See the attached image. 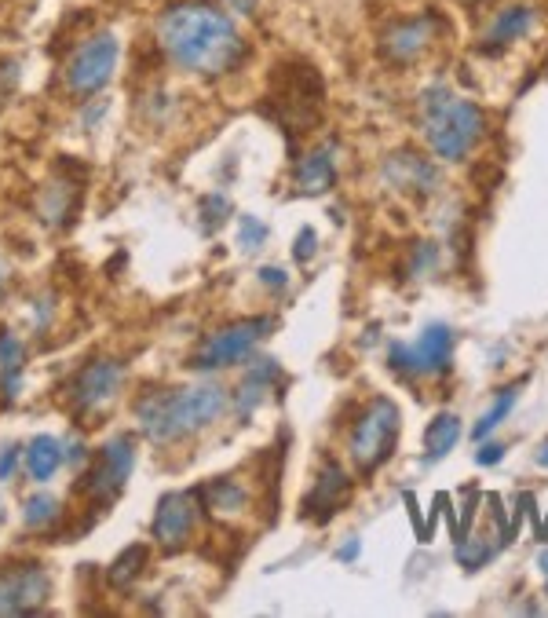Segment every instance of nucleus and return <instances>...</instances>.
<instances>
[{
	"label": "nucleus",
	"mask_w": 548,
	"mask_h": 618,
	"mask_svg": "<svg viewBox=\"0 0 548 618\" xmlns=\"http://www.w3.org/2000/svg\"><path fill=\"white\" fill-rule=\"evenodd\" d=\"M158 44L176 66L205 77H220L234 70L245 52L238 26L223 11L198 4V0H180L161 11Z\"/></svg>",
	"instance_id": "1"
},
{
	"label": "nucleus",
	"mask_w": 548,
	"mask_h": 618,
	"mask_svg": "<svg viewBox=\"0 0 548 618\" xmlns=\"http://www.w3.org/2000/svg\"><path fill=\"white\" fill-rule=\"evenodd\" d=\"M223 388L216 384H194V388H176V392H150L136 399L139 428L154 443H176V439L212 425L223 414Z\"/></svg>",
	"instance_id": "2"
},
{
	"label": "nucleus",
	"mask_w": 548,
	"mask_h": 618,
	"mask_svg": "<svg viewBox=\"0 0 548 618\" xmlns=\"http://www.w3.org/2000/svg\"><path fill=\"white\" fill-rule=\"evenodd\" d=\"M421 125L428 147L443 161H461L486 132V114L472 99L454 96L446 85H432L421 96Z\"/></svg>",
	"instance_id": "3"
},
{
	"label": "nucleus",
	"mask_w": 548,
	"mask_h": 618,
	"mask_svg": "<svg viewBox=\"0 0 548 618\" xmlns=\"http://www.w3.org/2000/svg\"><path fill=\"white\" fill-rule=\"evenodd\" d=\"M399 406L391 403L388 395H380L362 410V417L351 428V458L362 472H377L384 461L395 454L399 443Z\"/></svg>",
	"instance_id": "4"
},
{
	"label": "nucleus",
	"mask_w": 548,
	"mask_h": 618,
	"mask_svg": "<svg viewBox=\"0 0 548 618\" xmlns=\"http://www.w3.org/2000/svg\"><path fill=\"white\" fill-rule=\"evenodd\" d=\"M271 330H274V319H267V315H260V319L231 322V326L216 330L209 341L201 344L190 366H198V370H220V366L242 363L245 355L253 352L256 344L264 341Z\"/></svg>",
	"instance_id": "5"
},
{
	"label": "nucleus",
	"mask_w": 548,
	"mask_h": 618,
	"mask_svg": "<svg viewBox=\"0 0 548 618\" xmlns=\"http://www.w3.org/2000/svg\"><path fill=\"white\" fill-rule=\"evenodd\" d=\"M391 370L399 373H443L454 359V330L446 322L424 326L417 344H391Z\"/></svg>",
	"instance_id": "6"
},
{
	"label": "nucleus",
	"mask_w": 548,
	"mask_h": 618,
	"mask_svg": "<svg viewBox=\"0 0 548 618\" xmlns=\"http://www.w3.org/2000/svg\"><path fill=\"white\" fill-rule=\"evenodd\" d=\"M132 461H136V443H132V436L106 439L103 447H99V458H95V465L85 476L88 498H92L95 505L114 501L117 494H121V487H125L128 472H132Z\"/></svg>",
	"instance_id": "7"
},
{
	"label": "nucleus",
	"mask_w": 548,
	"mask_h": 618,
	"mask_svg": "<svg viewBox=\"0 0 548 618\" xmlns=\"http://www.w3.org/2000/svg\"><path fill=\"white\" fill-rule=\"evenodd\" d=\"M117 66V37L114 33H95L88 37L81 48L70 59V70H66V81H70V92L77 96H92L110 81Z\"/></svg>",
	"instance_id": "8"
},
{
	"label": "nucleus",
	"mask_w": 548,
	"mask_h": 618,
	"mask_svg": "<svg viewBox=\"0 0 548 618\" xmlns=\"http://www.w3.org/2000/svg\"><path fill=\"white\" fill-rule=\"evenodd\" d=\"M52 593L41 564H8L0 571V615H33Z\"/></svg>",
	"instance_id": "9"
},
{
	"label": "nucleus",
	"mask_w": 548,
	"mask_h": 618,
	"mask_svg": "<svg viewBox=\"0 0 548 618\" xmlns=\"http://www.w3.org/2000/svg\"><path fill=\"white\" fill-rule=\"evenodd\" d=\"M194 523H198V491H172L158 501V512H154V538H158L169 553L183 549L187 538L194 534Z\"/></svg>",
	"instance_id": "10"
},
{
	"label": "nucleus",
	"mask_w": 548,
	"mask_h": 618,
	"mask_svg": "<svg viewBox=\"0 0 548 618\" xmlns=\"http://www.w3.org/2000/svg\"><path fill=\"white\" fill-rule=\"evenodd\" d=\"M435 30H439L435 15H413V19L391 22L388 30L380 33V52L388 55L391 63L406 66L435 41Z\"/></svg>",
	"instance_id": "11"
},
{
	"label": "nucleus",
	"mask_w": 548,
	"mask_h": 618,
	"mask_svg": "<svg viewBox=\"0 0 548 618\" xmlns=\"http://www.w3.org/2000/svg\"><path fill=\"white\" fill-rule=\"evenodd\" d=\"M125 381V366L114 359H95L70 381V399L77 410H95V406L110 403Z\"/></svg>",
	"instance_id": "12"
},
{
	"label": "nucleus",
	"mask_w": 548,
	"mask_h": 618,
	"mask_svg": "<svg viewBox=\"0 0 548 618\" xmlns=\"http://www.w3.org/2000/svg\"><path fill=\"white\" fill-rule=\"evenodd\" d=\"M530 30H534V8H530V4H508V8L497 11L494 19H490V26H486L483 52L486 55L505 52L508 44L523 41Z\"/></svg>",
	"instance_id": "13"
},
{
	"label": "nucleus",
	"mask_w": 548,
	"mask_h": 618,
	"mask_svg": "<svg viewBox=\"0 0 548 618\" xmlns=\"http://www.w3.org/2000/svg\"><path fill=\"white\" fill-rule=\"evenodd\" d=\"M344 498H348V472L340 469L337 461H326L315 480V494L307 498L304 509H307V516H315L318 523H326L329 516L344 505Z\"/></svg>",
	"instance_id": "14"
},
{
	"label": "nucleus",
	"mask_w": 548,
	"mask_h": 618,
	"mask_svg": "<svg viewBox=\"0 0 548 618\" xmlns=\"http://www.w3.org/2000/svg\"><path fill=\"white\" fill-rule=\"evenodd\" d=\"M384 176H388L391 187H399V191H417V194H432L435 183H439L432 161L417 158L413 150L391 154L388 165H384Z\"/></svg>",
	"instance_id": "15"
},
{
	"label": "nucleus",
	"mask_w": 548,
	"mask_h": 618,
	"mask_svg": "<svg viewBox=\"0 0 548 618\" xmlns=\"http://www.w3.org/2000/svg\"><path fill=\"white\" fill-rule=\"evenodd\" d=\"M296 187L304 194H326L337 187V165H333L329 147L311 150L307 158H300V165H296Z\"/></svg>",
	"instance_id": "16"
},
{
	"label": "nucleus",
	"mask_w": 548,
	"mask_h": 618,
	"mask_svg": "<svg viewBox=\"0 0 548 618\" xmlns=\"http://www.w3.org/2000/svg\"><path fill=\"white\" fill-rule=\"evenodd\" d=\"M77 202H81V187H77L74 180H52L41 194L44 224H52V227L70 224V216H74Z\"/></svg>",
	"instance_id": "17"
},
{
	"label": "nucleus",
	"mask_w": 548,
	"mask_h": 618,
	"mask_svg": "<svg viewBox=\"0 0 548 618\" xmlns=\"http://www.w3.org/2000/svg\"><path fill=\"white\" fill-rule=\"evenodd\" d=\"M63 443L55 436H33L30 447H26V472H30L37 483H48L63 465Z\"/></svg>",
	"instance_id": "18"
},
{
	"label": "nucleus",
	"mask_w": 548,
	"mask_h": 618,
	"mask_svg": "<svg viewBox=\"0 0 548 618\" xmlns=\"http://www.w3.org/2000/svg\"><path fill=\"white\" fill-rule=\"evenodd\" d=\"M461 436H464V428H461V417H454V414H439L428 425V432H424V465H435V461H443L450 450L461 443Z\"/></svg>",
	"instance_id": "19"
},
{
	"label": "nucleus",
	"mask_w": 548,
	"mask_h": 618,
	"mask_svg": "<svg viewBox=\"0 0 548 618\" xmlns=\"http://www.w3.org/2000/svg\"><path fill=\"white\" fill-rule=\"evenodd\" d=\"M282 381V370H278V363L274 359H260V363L249 370V377L242 381V388H238V414L249 417L253 414V406H260V399H264V392L271 388V384Z\"/></svg>",
	"instance_id": "20"
},
{
	"label": "nucleus",
	"mask_w": 548,
	"mask_h": 618,
	"mask_svg": "<svg viewBox=\"0 0 548 618\" xmlns=\"http://www.w3.org/2000/svg\"><path fill=\"white\" fill-rule=\"evenodd\" d=\"M198 498L205 501V509L209 512H242L245 501H249V494H245V487H238L234 480H212L209 487H201Z\"/></svg>",
	"instance_id": "21"
},
{
	"label": "nucleus",
	"mask_w": 548,
	"mask_h": 618,
	"mask_svg": "<svg viewBox=\"0 0 548 618\" xmlns=\"http://www.w3.org/2000/svg\"><path fill=\"white\" fill-rule=\"evenodd\" d=\"M147 556H150V549L147 545H128V549H121L117 553V560L110 564V571H106V582L114 589H128L132 582L139 578V571H143V564H147Z\"/></svg>",
	"instance_id": "22"
},
{
	"label": "nucleus",
	"mask_w": 548,
	"mask_h": 618,
	"mask_svg": "<svg viewBox=\"0 0 548 618\" xmlns=\"http://www.w3.org/2000/svg\"><path fill=\"white\" fill-rule=\"evenodd\" d=\"M516 395H519V384H512V388H505V392L497 395L494 406H490V410H486V414L479 417V425L472 428V436H475V439H486V436H490V432H494V428L501 425V421H505L508 414H512V406H516Z\"/></svg>",
	"instance_id": "23"
},
{
	"label": "nucleus",
	"mask_w": 548,
	"mask_h": 618,
	"mask_svg": "<svg viewBox=\"0 0 548 618\" xmlns=\"http://www.w3.org/2000/svg\"><path fill=\"white\" fill-rule=\"evenodd\" d=\"M55 516H59V498H52V494H33V498H26V505H22V520H26V527H33V531L48 527Z\"/></svg>",
	"instance_id": "24"
},
{
	"label": "nucleus",
	"mask_w": 548,
	"mask_h": 618,
	"mask_svg": "<svg viewBox=\"0 0 548 618\" xmlns=\"http://www.w3.org/2000/svg\"><path fill=\"white\" fill-rule=\"evenodd\" d=\"M494 556H497V545H490V542H472V538H461V542H457V560H461L464 571H479V567H486Z\"/></svg>",
	"instance_id": "25"
},
{
	"label": "nucleus",
	"mask_w": 548,
	"mask_h": 618,
	"mask_svg": "<svg viewBox=\"0 0 548 618\" xmlns=\"http://www.w3.org/2000/svg\"><path fill=\"white\" fill-rule=\"evenodd\" d=\"M227 213H231V202H227L223 194H205V198H201V231L212 235V231L227 220Z\"/></svg>",
	"instance_id": "26"
},
{
	"label": "nucleus",
	"mask_w": 548,
	"mask_h": 618,
	"mask_svg": "<svg viewBox=\"0 0 548 618\" xmlns=\"http://www.w3.org/2000/svg\"><path fill=\"white\" fill-rule=\"evenodd\" d=\"M0 370L4 377H19L22 370V341L8 330H0Z\"/></svg>",
	"instance_id": "27"
},
{
	"label": "nucleus",
	"mask_w": 548,
	"mask_h": 618,
	"mask_svg": "<svg viewBox=\"0 0 548 618\" xmlns=\"http://www.w3.org/2000/svg\"><path fill=\"white\" fill-rule=\"evenodd\" d=\"M238 227H242V231H238V246H242L245 253H253V249L264 246L267 224H260L256 216H242V220H238Z\"/></svg>",
	"instance_id": "28"
},
{
	"label": "nucleus",
	"mask_w": 548,
	"mask_h": 618,
	"mask_svg": "<svg viewBox=\"0 0 548 618\" xmlns=\"http://www.w3.org/2000/svg\"><path fill=\"white\" fill-rule=\"evenodd\" d=\"M318 249V235L315 227H300V235H296V246H293V260L296 264H307Z\"/></svg>",
	"instance_id": "29"
},
{
	"label": "nucleus",
	"mask_w": 548,
	"mask_h": 618,
	"mask_svg": "<svg viewBox=\"0 0 548 618\" xmlns=\"http://www.w3.org/2000/svg\"><path fill=\"white\" fill-rule=\"evenodd\" d=\"M260 282L267 289H285L289 286V275H285L282 267H260Z\"/></svg>",
	"instance_id": "30"
},
{
	"label": "nucleus",
	"mask_w": 548,
	"mask_h": 618,
	"mask_svg": "<svg viewBox=\"0 0 548 618\" xmlns=\"http://www.w3.org/2000/svg\"><path fill=\"white\" fill-rule=\"evenodd\" d=\"M501 458H505V447H501V443H483V447H479V454H475V461H479V465H497Z\"/></svg>",
	"instance_id": "31"
},
{
	"label": "nucleus",
	"mask_w": 548,
	"mask_h": 618,
	"mask_svg": "<svg viewBox=\"0 0 548 618\" xmlns=\"http://www.w3.org/2000/svg\"><path fill=\"white\" fill-rule=\"evenodd\" d=\"M15 461H19V447H4V450H0V480H11V472H15Z\"/></svg>",
	"instance_id": "32"
},
{
	"label": "nucleus",
	"mask_w": 548,
	"mask_h": 618,
	"mask_svg": "<svg viewBox=\"0 0 548 618\" xmlns=\"http://www.w3.org/2000/svg\"><path fill=\"white\" fill-rule=\"evenodd\" d=\"M359 553H362V542H359V538H351L348 545H340V549H337V560L351 564V560H359Z\"/></svg>",
	"instance_id": "33"
},
{
	"label": "nucleus",
	"mask_w": 548,
	"mask_h": 618,
	"mask_svg": "<svg viewBox=\"0 0 548 618\" xmlns=\"http://www.w3.org/2000/svg\"><path fill=\"white\" fill-rule=\"evenodd\" d=\"M227 8H234L238 15H253V11H256V0H227Z\"/></svg>",
	"instance_id": "34"
},
{
	"label": "nucleus",
	"mask_w": 548,
	"mask_h": 618,
	"mask_svg": "<svg viewBox=\"0 0 548 618\" xmlns=\"http://www.w3.org/2000/svg\"><path fill=\"white\" fill-rule=\"evenodd\" d=\"M538 567H541V575H545V582H548V549L538 556Z\"/></svg>",
	"instance_id": "35"
},
{
	"label": "nucleus",
	"mask_w": 548,
	"mask_h": 618,
	"mask_svg": "<svg viewBox=\"0 0 548 618\" xmlns=\"http://www.w3.org/2000/svg\"><path fill=\"white\" fill-rule=\"evenodd\" d=\"M538 461H541V465H548V443H545V447H541V454H538Z\"/></svg>",
	"instance_id": "36"
},
{
	"label": "nucleus",
	"mask_w": 548,
	"mask_h": 618,
	"mask_svg": "<svg viewBox=\"0 0 548 618\" xmlns=\"http://www.w3.org/2000/svg\"><path fill=\"white\" fill-rule=\"evenodd\" d=\"M0 289H4V264H0Z\"/></svg>",
	"instance_id": "37"
},
{
	"label": "nucleus",
	"mask_w": 548,
	"mask_h": 618,
	"mask_svg": "<svg viewBox=\"0 0 548 618\" xmlns=\"http://www.w3.org/2000/svg\"><path fill=\"white\" fill-rule=\"evenodd\" d=\"M545 74H548V63H545Z\"/></svg>",
	"instance_id": "38"
}]
</instances>
